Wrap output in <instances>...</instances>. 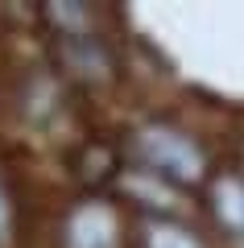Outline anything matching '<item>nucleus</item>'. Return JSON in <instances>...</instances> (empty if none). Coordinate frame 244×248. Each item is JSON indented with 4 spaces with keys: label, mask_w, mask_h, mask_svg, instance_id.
<instances>
[{
    "label": "nucleus",
    "mask_w": 244,
    "mask_h": 248,
    "mask_svg": "<svg viewBox=\"0 0 244 248\" xmlns=\"http://www.w3.org/2000/svg\"><path fill=\"white\" fill-rule=\"evenodd\" d=\"M215 211L232 232H244V178H219L215 182Z\"/></svg>",
    "instance_id": "nucleus-3"
},
{
    "label": "nucleus",
    "mask_w": 244,
    "mask_h": 248,
    "mask_svg": "<svg viewBox=\"0 0 244 248\" xmlns=\"http://www.w3.org/2000/svg\"><path fill=\"white\" fill-rule=\"evenodd\" d=\"M70 248H116V215L108 207H83L70 219Z\"/></svg>",
    "instance_id": "nucleus-2"
},
{
    "label": "nucleus",
    "mask_w": 244,
    "mask_h": 248,
    "mask_svg": "<svg viewBox=\"0 0 244 248\" xmlns=\"http://www.w3.org/2000/svg\"><path fill=\"white\" fill-rule=\"evenodd\" d=\"M137 149L145 153V161H149L153 170H162V174H170V178L195 182V178L203 174V153L195 149L182 133H174V128H162V124L141 128Z\"/></svg>",
    "instance_id": "nucleus-1"
},
{
    "label": "nucleus",
    "mask_w": 244,
    "mask_h": 248,
    "mask_svg": "<svg viewBox=\"0 0 244 248\" xmlns=\"http://www.w3.org/2000/svg\"><path fill=\"white\" fill-rule=\"evenodd\" d=\"M145 248H203L191 232L174 228V223H149L145 228Z\"/></svg>",
    "instance_id": "nucleus-4"
},
{
    "label": "nucleus",
    "mask_w": 244,
    "mask_h": 248,
    "mask_svg": "<svg viewBox=\"0 0 244 248\" xmlns=\"http://www.w3.org/2000/svg\"><path fill=\"white\" fill-rule=\"evenodd\" d=\"M9 240V199H4V190H0V244Z\"/></svg>",
    "instance_id": "nucleus-5"
}]
</instances>
